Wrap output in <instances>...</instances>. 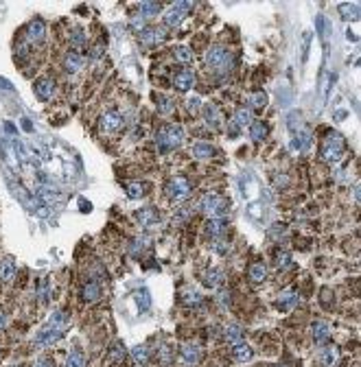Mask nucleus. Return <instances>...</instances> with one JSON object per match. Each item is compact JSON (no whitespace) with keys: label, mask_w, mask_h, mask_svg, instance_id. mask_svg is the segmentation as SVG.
Instances as JSON below:
<instances>
[{"label":"nucleus","mask_w":361,"mask_h":367,"mask_svg":"<svg viewBox=\"0 0 361 367\" xmlns=\"http://www.w3.org/2000/svg\"><path fill=\"white\" fill-rule=\"evenodd\" d=\"M90 57H92L94 61H99L101 57H103V46H101V44H99V46H94V48H92V55H90Z\"/></svg>","instance_id":"nucleus-53"},{"label":"nucleus","mask_w":361,"mask_h":367,"mask_svg":"<svg viewBox=\"0 0 361 367\" xmlns=\"http://www.w3.org/2000/svg\"><path fill=\"white\" fill-rule=\"evenodd\" d=\"M173 85H175L177 92H188V90H191V87L195 85V72H191V70L177 72L175 79H173Z\"/></svg>","instance_id":"nucleus-16"},{"label":"nucleus","mask_w":361,"mask_h":367,"mask_svg":"<svg viewBox=\"0 0 361 367\" xmlns=\"http://www.w3.org/2000/svg\"><path fill=\"white\" fill-rule=\"evenodd\" d=\"M224 337L230 341L232 345H237V343H241V341H243V328H241V326H234V324L228 326L226 332H224Z\"/></svg>","instance_id":"nucleus-31"},{"label":"nucleus","mask_w":361,"mask_h":367,"mask_svg":"<svg viewBox=\"0 0 361 367\" xmlns=\"http://www.w3.org/2000/svg\"><path fill=\"white\" fill-rule=\"evenodd\" d=\"M232 354H234V358H237L239 363H248V360L254 356V350H252L250 345H245V343H237V345H234V350H232Z\"/></svg>","instance_id":"nucleus-26"},{"label":"nucleus","mask_w":361,"mask_h":367,"mask_svg":"<svg viewBox=\"0 0 361 367\" xmlns=\"http://www.w3.org/2000/svg\"><path fill=\"white\" fill-rule=\"evenodd\" d=\"M136 219L142 227H149V225H156L158 221H160V214H158L156 208H140V210L136 212Z\"/></svg>","instance_id":"nucleus-18"},{"label":"nucleus","mask_w":361,"mask_h":367,"mask_svg":"<svg viewBox=\"0 0 361 367\" xmlns=\"http://www.w3.org/2000/svg\"><path fill=\"white\" fill-rule=\"evenodd\" d=\"M331 326L326 324V321H315L313 324V341L318 345H326L328 341H331Z\"/></svg>","instance_id":"nucleus-17"},{"label":"nucleus","mask_w":361,"mask_h":367,"mask_svg":"<svg viewBox=\"0 0 361 367\" xmlns=\"http://www.w3.org/2000/svg\"><path fill=\"white\" fill-rule=\"evenodd\" d=\"M250 278H252V282H263L265 278H267V264H265V262H254L250 267Z\"/></svg>","instance_id":"nucleus-30"},{"label":"nucleus","mask_w":361,"mask_h":367,"mask_svg":"<svg viewBox=\"0 0 361 367\" xmlns=\"http://www.w3.org/2000/svg\"><path fill=\"white\" fill-rule=\"evenodd\" d=\"M250 138L254 142H263L267 138V125H265V120H254L250 125Z\"/></svg>","instance_id":"nucleus-23"},{"label":"nucleus","mask_w":361,"mask_h":367,"mask_svg":"<svg viewBox=\"0 0 361 367\" xmlns=\"http://www.w3.org/2000/svg\"><path fill=\"white\" fill-rule=\"evenodd\" d=\"M248 103L252 105L250 110H263V107L267 105V94L265 92H252L248 97Z\"/></svg>","instance_id":"nucleus-33"},{"label":"nucleus","mask_w":361,"mask_h":367,"mask_svg":"<svg viewBox=\"0 0 361 367\" xmlns=\"http://www.w3.org/2000/svg\"><path fill=\"white\" fill-rule=\"evenodd\" d=\"M0 153H3V157H5V164H7L14 173L20 170V157H18V153H16L14 142L7 140V138H0Z\"/></svg>","instance_id":"nucleus-7"},{"label":"nucleus","mask_w":361,"mask_h":367,"mask_svg":"<svg viewBox=\"0 0 361 367\" xmlns=\"http://www.w3.org/2000/svg\"><path fill=\"white\" fill-rule=\"evenodd\" d=\"M315 29H318V35H322L326 40V37H328V24H326V18L324 16L315 18Z\"/></svg>","instance_id":"nucleus-47"},{"label":"nucleus","mask_w":361,"mask_h":367,"mask_svg":"<svg viewBox=\"0 0 361 367\" xmlns=\"http://www.w3.org/2000/svg\"><path fill=\"white\" fill-rule=\"evenodd\" d=\"M210 249L214 251V254L224 256V254H228V249H230V245H228L226 240H221V238H212V245H210Z\"/></svg>","instance_id":"nucleus-46"},{"label":"nucleus","mask_w":361,"mask_h":367,"mask_svg":"<svg viewBox=\"0 0 361 367\" xmlns=\"http://www.w3.org/2000/svg\"><path fill=\"white\" fill-rule=\"evenodd\" d=\"M37 297H40L42 304H48V300H50V282H48V278H44V280H40V284H37Z\"/></svg>","instance_id":"nucleus-37"},{"label":"nucleus","mask_w":361,"mask_h":367,"mask_svg":"<svg viewBox=\"0 0 361 367\" xmlns=\"http://www.w3.org/2000/svg\"><path fill=\"white\" fill-rule=\"evenodd\" d=\"M204 118H206L208 127H212V129H219L221 123H224V118H221V112H219L217 105H206L204 107Z\"/></svg>","instance_id":"nucleus-20"},{"label":"nucleus","mask_w":361,"mask_h":367,"mask_svg":"<svg viewBox=\"0 0 361 367\" xmlns=\"http://www.w3.org/2000/svg\"><path fill=\"white\" fill-rule=\"evenodd\" d=\"M136 304H138V308H140V311H149V306H151V295H149L147 289H138V291H136Z\"/></svg>","instance_id":"nucleus-35"},{"label":"nucleus","mask_w":361,"mask_h":367,"mask_svg":"<svg viewBox=\"0 0 361 367\" xmlns=\"http://www.w3.org/2000/svg\"><path fill=\"white\" fill-rule=\"evenodd\" d=\"M228 230V221L226 219H210L206 223V234L212 238H221Z\"/></svg>","instance_id":"nucleus-19"},{"label":"nucleus","mask_w":361,"mask_h":367,"mask_svg":"<svg viewBox=\"0 0 361 367\" xmlns=\"http://www.w3.org/2000/svg\"><path fill=\"white\" fill-rule=\"evenodd\" d=\"M300 123H302V116H300V112H291V114H287V127H289V131H291V134H296V131H300Z\"/></svg>","instance_id":"nucleus-39"},{"label":"nucleus","mask_w":361,"mask_h":367,"mask_svg":"<svg viewBox=\"0 0 361 367\" xmlns=\"http://www.w3.org/2000/svg\"><path fill=\"white\" fill-rule=\"evenodd\" d=\"M66 321H68V317H66V313L64 311H57L53 317L48 319V326H53V328H64L66 326Z\"/></svg>","instance_id":"nucleus-45"},{"label":"nucleus","mask_w":361,"mask_h":367,"mask_svg":"<svg viewBox=\"0 0 361 367\" xmlns=\"http://www.w3.org/2000/svg\"><path fill=\"white\" fill-rule=\"evenodd\" d=\"M22 127L27 129V131H33V125H31V120H29V118H22Z\"/></svg>","instance_id":"nucleus-58"},{"label":"nucleus","mask_w":361,"mask_h":367,"mask_svg":"<svg viewBox=\"0 0 361 367\" xmlns=\"http://www.w3.org/2000/svg\"><path fill=\"white\" fill-rule=\"evenodd\" d=\"M70 42H73V44H77V46H81V44H86V35H84V31H81V29H75L73 33H70Z\"/></svg>","instance_id":"nucleus-51"},{"label":"nucleus","mask_w":361,"mask_h":367,"mask_svg":"<svg viewBox=\"0 0 361 367\" xmlns=\"http://www.w3.org/2000/svg\"><path fill=\"white\" fill-rule=\"evenodd\" d=\"M131 356H134L136 363H147V360H149V350L145 345H136V347H131Z\"/></svg>","instance_id":"nucleus-42"},{"label":"nucleus","mask_w":361,"mask_h":367,"mask_svg":"<svg viewBox=\"0 0 361 367\" xmlns=\"http://www.w3.org/2000/svg\"><path fill=\"white\" fill-rule=\"evenodd\" d=\"M5 326H7V313L0 311V332L5 330Z\"/></svg>","instance_id":"nucleus-55"},{"label":"nucleus","mask_w":361,"mask_h":367,"mask_svg":"<svg viewBox=\"0 0 361 367\" xmlns=\"http://www.w3.org/2000/svg\"><path fill=\"white\" fill-rule=\"evenodd\" d=\"M186 107H188V112H191V114H199V110H201V99L199 97H188Z\"/></svg>","instance_id":"nucleus-50"},{"label":"nucleus","mask_w":361,"mask_h":367,"mask_svg":"<svg viewBox=\"0 0 361 367\" xmlns=\"http://www.w3.org/2000/svg\"><path fill=\"white\" fill-rule=\"evenodd\" d=\"M239 134H241V127H239V125L232 120V123L228 125V136H230V138H237Z\"/></svg>","instance_id":"nucleus-52"},{"label":"nucleus","mask_w":361,"mask_h":367,"mask_svg":"<svg viewBox=\"0 0 361 367\" xmlns=\"http://www.w3.org/2000/svg\"><path fill=\"white\" fill-rule=\"evenodd\" d=\"M291 136H294L291 138V149L294 151H300L302 153V151H307L309 147H311V136H309L307 131L300 129V131H296V134H291Z\"/></svg>","instance_id":"nucleus-21"},{"label":"nucleus","mask_w":361,"mask_h":367,"mask_svg":"<svg viewBox=\"0 0 361 367\" xmlns=\"http://www.w3.org/2000/svg\"><path fill=\"white\" fill-rule=\"evenodd\" d=\"M99 127L103 134H114V131H118L123 127V118H120V114H116V112H107L101 116Z\"/></svg>","instance_id":"nucleus-10"},{"label":"nucleus","mask_w":361,"mask_h":367,"mask_svg":"<svg viewBox=\"0 0 361 367\" xmlns=\"http://www.w3.org/2000/svg\"><path fill=\"white\" fill-rule=\"evenodd\" d=\"M84 64H86V57L79 53V50H68V55L64 57V70L68 72V74H77L81 68H84Z\"/></svg>","instance_id":"nucleus-11"},{"label":"nucleus","mask_w":361,"mask_h":367,"mask_svg":"<svg viewBox=\"0 0 361 367\" xmlns=\"http://www.w3.org/2000/svg\"><path fill=\"white\" fill-rule=\"evenodd\" d=\"M344 151H346V140H344V136L331 131V134L326 136L324 147H322V157H324V162H328V164H337V162L341 160V155H344Z\"/></svg>","instance_id":"nucleus-4"},{"label":"nucleus","mask_w":361,"mask_h":367,"mask_svg":"<svg viewBox=\"0 0 361 367\" xmlns=\"http://www.w3.org/2000/svg\"><path fill=\"white\" fill-rule=\"evenodd\" d=\"M123 358H125V347H123V343H116L110 352V360L118 363V360H123Z\"/></svg>","instance_id":"nucleus-49"},{"label":"nucleus","mask_w":361,"mask_h":367,"mask_svg":"<svg viewBox=\"0 0 361 367\" xmlns=\"http://www.w3.org/2000/svg\"><path fill=\"white\" fill-rule=\"evenodd\" d=\"M173 59L180 61V64H191L193 61V50L188 46H177V48H173Z\"/></svg>","instance_id":"nucleus-32"},{"label":"nucleus","mask_w":361,"mask_h":367,"mask_svg":"<svg viewBox=\"0 0 361 367\" xmlns=\"http://www.w3.org/2000/svg\"><path fill=\"white\" fill-rule=\"evenodd\" d=\"M276 267L280 271L291 267V256L287 254V251H278V254H276Z\"/></svg>","instance_id":"nucleus-44"},{"label":"nucleus","mask_w":361,"mask_h":367,"mask_svg":"<svg viewBox=\"0 0 361 367\" xmlns=\"http://www.w3.org/2000/svg\"><path fill=\"white\" fill-rule=\"evenodd\" d=\"M158 110H160L162 116H167V114H171L175 110V103L171 99H167V97H160V99H158Z\"/></svg>","instance_id":"nucleus-43"},{"label":"nucleus","mask_w":361,"mask_h":367,"mask_svg":"<svg viewBox=\"0 0 361 367\" xmlns=\"http://www.w3.org/2000/svg\"><path fill=\"white\" fill-rule=\"evenodd\" d=\"M101 295H103V291H101V284L94 282V280H88L84 287H81V300L88 302V304L99 302Z\"/></svg>","instance_id":"nucleus-15"},{"label":"nucleus","mask_w":361,"mask_h":367,"mask_svg":"<svg viewBox=\"0 0 361 367\" xmlns=\"http://www.w3.org/2000/svg\"><path fill=\"white\" fill-rule=\"evenodd\" d=\"M206 66L208 70L214 74H228L234 66V53L228 46L214 44V46L206 53Z\"/></svg>","instance_id":"nucleus-1"},{"label":"nucleus","mask_w":361,"mask_h":367,"mask_svg":"<svg viewBox=\"0 0 361 367\" xmlns=\"http://www.w3.org/2000/svg\"><path fill=\"white\" fill-rule=\"evenodd\" d=\"M138 11L142 14V18L156 16V14H160V5H158V3H140V5H138Z\"/></svg>","instance_id":"nucleus-40"},{"label":"nucleus","mask_w":361,"mask_h":367,"mask_svg":"<svg viewBox=\"0 0 361 367\" xmlns=\"http://www.w3.org/2000/svg\"><path fill=\"white\" fill-rule=\"evenodd\" d=\"M16 276V262L11 260V258H3L0 260V282H11Z\"/></svg>","instance_id":"nucleus-22"},{"label":"nucleus","mask_w":361,"mask_h":367,"mask_svg":"<svg viewBox=\"0 0 361 367\" xmlns=\"http://www.w3.org/2000/svg\"><path fill=\"white\" fill-rule=\"evenodd\" d=\"M276 230H269V236H278V234H284L287 232V225H274Z\"/></svg>","instance_id":"nucleus-54"},{"label":"nucleus","mask_w":361,"mask_h":367,"mask_svg":"<svg viewBox=\"0 0 361 367\" xmlns=\"http://www.w3.org/2000/svg\"><path fill=\"white\" fill-rule=\"evenodd\" d=\"M167 193H169V197L173 199V201H184V199L191 197V193H193L191 181H188L184 175H175L173 179L169 181Z\"/></svg>","instance_id":"nucleus-5"},{"label":"nucleus","mask_w":361,"mask_h":367,"mask_svg":"<svg viewBox=\"0 0 361 367\" xmlns=\"http://www.w3.org/2000/svg\"><path fill=\"white\" fill-rule=\"evenodd\" d=\"M167 40V31L164 29H156V27H145L140 31V44L151 46V44H160Z\"/></svg>","instance_id":"nucleus-13"},{"label":"nucleus","mask_w":361,"mask_h":367,"mask_svg":"<svg viewBox=\"0 0 361 367\" xmlns=\"http://www.w3.org/2000/svg\"><path fill=\"white\" fill-rule=\"evenodd\" d=\"M180 358H182V363H184L186 367L197 365L199 360H201V350H199V345H195V343H186V345H182V350H180Z\"/></svg>","instance_id":"nucleus-14"},{"label":"nucleus","mask_w":361,"mask_h":367,"mask_svg":"<svg viewBox=\"0 0 361 367\" xmlns=\"http://www.w3.org/2000/svg\"><path fill=\"white\" fill-rule=\"evenodd\" d=\"M147 247H149V238H136V240H134V245H131V254L138 256L140 251H145Z\"/></svg>","instance_id":"nucleus-48"},{"label":"nucleus","mask_w":361,"mask_h":367,"mask_svg":"<svg viewBox=\"0 0 361 367\" xmlns=\"http://www.w3.org/2000/svg\"><path fill=\"white\" fill-rule=\"evenodd\" d=\"M127 197L129 199H140V197H145L147 195V184H142V181H131V184H127Z\"/></svg>","instance_id":"nucleus-28"},{"label":"nucleus","mask_w":361,"mask_h":367,"mask_svg":"<svg viewBox=\"0 0 361 367\" xmlns=\"http://www.w3.org/2000/svg\"><path fill=\"white\" fill-rule=\"evenodd\" d=\"M199 210L208 214L210 219H224L230 212V204H228V199H224L217 193H206L199 199Z\"/></svg>","instance_id":"nucleus-3"},{"label":"nucleus","mask_w":361,"mask_h":367,"mask_svg":"<svg viewBox=\"0 0 361 367\" xmlns=\"http://www.w3.org/2000/svg\"><path fill=\"white\" fill-rule=\"evenodd\" d=\"M61 337H64V328H53V326H46L42 332H37V337H35V343L37 345H53V343H57Z\"/></svg>","instance_id":"nucleus-9"},{"label":"nucleus","mask_w":361,"mask_h":367,"mask_svg":"<svg viewBox=\"0 0 361 367\" xmlns=\"http://www.w3.org/2000/svg\"><path fill=\"white\" fill-rule=\"evenodd\" d=\"M33 92H35L37 101H50L53 99V94H55V81L48 79V77L37 79L35 85H33Z\"/></svg>","instance_id":"nucleus-12"},{"label":"nucleus","mask_w":361,"mask_h":367,"mask_svg":"<svg viewBox=\"0 0 361 367\" xmlns=\"http://www.w3.org/2000/svg\"><path fill=\"white\" fill-rule=\"evenodd\" d=\"M193 155L197 160H210L214 155V147L208 142H197V144H193Z\"/></svg>","instance_id":"nucleus-25"},{"label":"nucleus","mask_w":361,"mask_h":367,"mask_svg":"<svg viewBox=\"0 0 361 367\" xmlns=\"http://www.w3.org/2000/svg\"><path fill=\"white\" fill-rule=\"evenodd\" d=\"M191 11V3H175L171 5V9L164 14V27H177L182 20H184V16Z\"/></svg>","instance_id":"nucleus-6"},{"label":"nucleus","mask_w":361,"mask_h":367,"mask_svg":"<svg viewBox=\"0 0 361 367\" xmlns=\"http://www.w3.org/2000/svg\"><path fill=\"white\" fill-rule=\"evenodd\" d=\"M79 206H81V210H84V212H90V208H92L86 199H81V201H79Z\"/></svg>","instance_id":"nucleus-59"},{"label":"nucleus","mask_w":361,"mask_h":367,"mask_svg":"<svg viewBox=\"0 0 361 367\" xmlns=\"http://www.w3.org/2000/svg\"><path fill=\"white\" fill-rule=\"evenodd\" d=\"M234 123H237L239 127H248V125L254 123V112H252L250 107H241L237 112V116H234Z\"/></svg>","instance_id":"nucleus-27"},{"label":"nucleus","mask_w":361,"mask_h":367,"mask_svg":"<svg viewBox=\"0 0 361 367\" xmlns=\"http://www.w3.org/2000/svg\"><path fill=\"white\" fill-rule=\"evenodd\" d=\"M309 42H311V33H305V44H302V50H305V57H307V50H309Z\"/></svg>","instance_id":"nucleus-57"},{"label":"nucleus","mask_w":361,"mask_h":367,"mask_svg":"<svg viewBox=\"0 0 361 367\" xmlns=\"http://www.w3.org/2000/svg\"><path fill=\"white\" fill-rule=\"evenodd\" d=\"M182 142H184V127L177 123L167 125L156 134V144L160 149V153H169V151L180 147Z\"/></svg>","instance_id":"nucleus-2"},{"label":"nucleus","mask_w":361,"mask_h":367,"mask_svg":"<svg viewBox=\"0 0 361 367\" xmlns=\"http://www.w3.org/2000/svg\"><path fill=\"white\" fill-rule=\"evenodd\" d=\"M35 367H53V360H50V358H42V360H37Z\"/></svg>","instance_id":"nucleus-56"},{"label":"nucleus","mask_w":361,"mask_h":367,"mask_svg":"<svg viewBox=\"0 0 361 367\" xmlns=\"http://www.w3.org/2000/svg\"><path fill=\"white\" fill-rule=\"evenodd\" d=\"M84 363H86L84 352L73 350L70 354H68V358H66V365H64V367H84Z\"/></svg>","instance_id":"nucleus-38"},{"label":"nucleus","mask_w":361,"mask_h":367,"mask_svg":"<svg viewBox=\"0 0 361 367\" xmlns=\"http://www.w3.org/2000/svg\"><path fill=\"white\" fill-rule=\"evenodd\" d=\"M44 37H46V24H44L40 18L31 20L27 24V42L29 44H42Z\"/></svg>","instance_id":"nucleus-8"},{"label":"nucleus","mask_w":361,"mask_h":367,"mask_svg":"<svg viewBox=\"0 0 361 367\" xmlns=\"http://www.w3.org/2000/svg\"><path fill=\"white\" fill-rule=\"evenodd\" d=\"M182 302H184L186 306H199V304H201V293H199V291H195V289H186Z\"/></svg>","instance_id":"nucleus-36"},{"label":"nucleus","mask_w":361,"mask_h":367,"mask_svg":"<svg viewBox=\"0 0 361 367\" xmlns=\"http://www.w3.org/2000/svg\"><path fill=\"white\" fill-rule=\"evenodd\" d=\"M339 14L344 16V20H357L359 7L357 5H350V3H344V5H339Z\"/></svg>","instance_id":"nucleus-34"},{"label":"nucleus","mask_w":361,"mask_h":367,"mask_svg":"<svg viewBox=\"0 0 361 367\" xmlns=\"http://www.w3.org/2000/svg\"><path fill=\"white\" fill-rule=\"evenodd\" d=\"M337 358H339V354H337V350H335V347H326V350L322 352V360H324L326 367H335Z\"/></svg>","instance_id":"nucleus-41"},{"label":"nucleus","mask_w":361,"mask_h":367,"mask_svg":"<svg viewBox=\"0 0 361 367\" xmlns=\"http://www.w3.org/2000/svg\"><path fill=\"white\" fill-rule=\"evenodd\" d=\"M298 304H300V297H298L294 291H287V293H282L280 300H278V308H280V311H291V308H296Z\"/></svg>","instance_id":"nucleus-24"},{"label":"nucleus","mask_w":361,"mask_h":367,"mask_svg":"<svg viewBox=\"0 0 361 367\" xmlns=\"http://www.w3.org/2000/svg\"><path fill=\"white\" fill-rule=\"evenodd\" d=\"M221 282H224V273H221L219 269H208V271H206L204 284H206L208 289H217Z\"/></svg>","instance_id":"nucleus-29"}]
</instances>
